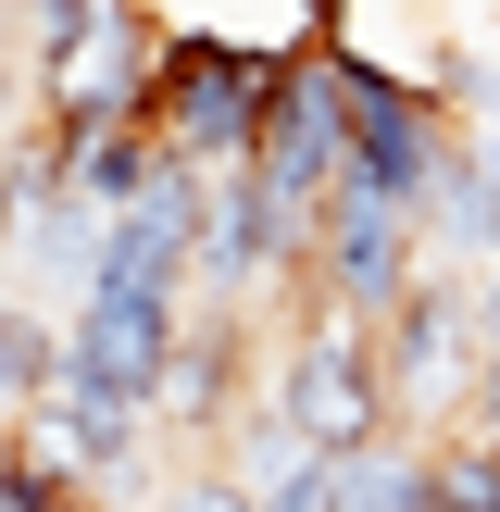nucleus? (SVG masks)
<instances>
[{
    "label": "nucleus",
    "instance_id": "obj_1",
    "mask_svg": "<svg viewBox=\"0 0 500 512\" xmlns=\"http://www.w3.org/2000/svg\"><path fill=\"white\" fill-rule=\"evenodd\" d=\"M288 88L275 50H213V38H163V75H150V138L200 175H238L263 150V113Z\"/></svg>",
    "mask_w": 500,
    "mask_h": 512
},
{
    "label": "nucleus",
    "instance_id": "obj_2",
    "mask_svg": "<svg viewBox=\"0 0 500 512\" xmlns=\"http://www.w3.org/2000/svg\"><path fill=\"white\" fill-rule=\"evenodd\" d=\"M275 400L313 425L325 450H363L400 425V388H388V325L338 313V300H300L288 350H275Z\"/></svg>",
    "mask_w": 500,
    "mask_h": 512
},
{
    "label": "nucleus",
    "instance_id": "obj_3",
    "mask_svg": "<svg viewBox=\"0 0 500 512\" xmlns=\"http://www.w3.org/2000/svg\"><path fill=\"white\" fill-rule=\"evenodd\" d=\"M388 388H400V425L413 438H450L475 413V388H488V300L450 263H425L413 300L388 313Z\"/></svg>",
    "mask_w": 500,
    "mask_h": 512
},
{
    "label": "nucleus",
    "instance_id": "obj_4",
    "mask_svg": "<svg viewBox=\"0 0 500 512\" xmlns=\"http://www.w3.org/2000/svg\"><path fill=\"white\" fill-rule=\"evenodd\" d=\"M325 50H338V100H350V175L425 213V188H438L450 150H463V113H450L425 75H388L375 50H350V38H325Z\"/></svg>",
    "mask_w": 500,
    "mask_h": 512
},
{
    "label": "nucleus",
    "instance_id": "obj_5",
    "mask_svg": "<svg viewBox=\"0 0 500 512\" xmlns=\"http://www.w3.org/2000/svg\"><path fill=\"white\" fill-rule=\"evenodd\" d=\"M425 263H438V250H425V213H413V200L363 188V175H338V188H325V213H313V300L388 325L400 300H413Z\"/></svg>",
    "mask_w": 500,
    "mask_h": 512
},
{
    "label": "nucleus",
    "instance_id": "obj_6",
    "mask_svg": "<svg viewBox=\"0 0 500 512\" xmlns=\"http://www.w3.org/2000/svg\"><path fill=\"white\" fill-rule=\"evenodd\" d=\"M175 363H188V300L88 288V300H75V325H63V375L138 400V413H163V400H175Z\"/></svg>",
    "mask_w": 500,
    "mask_h": 512
},
{
    "label": "nucleus",
    "instance_id": "obj_7",
    "mask_svg": "<svg viewBox=\"0 0 500 512\" xmlns=\"http://www.w3.org/2000/svg\"><path fill=\"white\" fill-rule=\"evenodd\" d=\"M250 175H263L275 200H300V213H325V188L350 175L338 50H300V63H288V88H275V113H263V150H250Z\"/></svg>",
    "mask_w": 500,
    "mask_h": 512
},
{
    "label": "nucleus",
    "instance_id": "obj_8",
    "mask_svg": "<svg viewBox=\"0 0 500 512\" xmlns=\"http://www.w3.org/2000/svg\"><path fill=\"white\" fill-rule=\"evenodd\" d=\"M425 250L438 263H500V125H463V150H450V175L425 188Z\"/></svg>",
    "mask_w": 500,
    "mask_h": 512
},
{
    "label": "nucleus",
    "instance_id": "obj_9",
    "mask_svg": "<svg viewBox=\"0 0 500 512\" xmlns=\"http://www.w3.org/2000/svg\"><path fill=\"white\" fill-rule=\"evenodd\" d=\"M100 13H113V0H13V88H38L63 50H88Z\"/></svg>",
    "mask_w": 500,
    "mask_h": 512
},
{
    "label": "nucleus",
    "instance_id": "obj_10",
    "mask_svg": "<svg viewBox=\"0 0 500 512\" xmlns=\"http://www.w3.org/2000/svg\"><path fill=\"white\" fill-rule=\"evenodd\" d=\"M50 375H63V338H50V325H38V300L13 288V313H0V388H13V413L50 388Z\"/></svg>",
    "mask_w": 500,
    "mask_h": 512
},
{
    "label": "nucleus",
    "instance_id": "obj_11",
    "mask_svg": "<svg viewBox=\"0 0 500 512\" xmlns=\"http://www.w3.org/2000/svg\"><path fill=\"white\" fill-rule=\"evenodd\" d=\"M0 512H113L100 488H75V475H50L38 450L13 438V463H0Z\"/></svg>",
    "mask_w": 500,
    "mask_h": 512
},
{
    "label": "nucleus",
    "instance_id": "obj_12",
    "mask_svg": "<svg viewBox=\"0 0 500 512\" xmlns=\"http://www.w3.org/2000/svg\"><path fill=\"white\" fill-rule=\"evenodd\" d=\"M150 512H263V500H250V488H238V475H225V463H213V475H188V488H163V500H150Z\"/></svg>",
    "mask_w": 500,
    "mask_h": 512
},
{
    "label": "nucleus",
    "instance_id": "obj_13",
    "mask_svg": "<svg viewBox=\"0 0 500 512\" xmlns=\"http://www.w3.org/2000/svg\"><path fill=\"white\" fill-rule=\"evenodd\" d=\"M475 300H488V350H500V263H488V275H475Z\"/></svg>",
    "mask_w": 500,
    "mask_h": 512
}]
</instances>
